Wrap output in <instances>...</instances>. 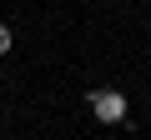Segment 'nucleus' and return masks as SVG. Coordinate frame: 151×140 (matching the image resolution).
I'll return each mask as SVG.
<instances>
[{
    "instance_id": "f257e3e1",
    "label": "nucleus",
    "mask_w": 151,
    "mask_h": 140,
    "mask_svg": "<svg viewBox=\"0 0 151 140\" xmlns=\"http://www.w3.org/2000/svg\"><path fill=\"white\" fill-rule=\"evenodd\" d=\"M86 105H91V115H96L101 125H121V120L131 115V100H126L121 90H91Z\"/></svg>"
},
{
    "instance_id": "f03ea898",
    "label": "nucleus",
    "mask_w": 151,
    "mask_h": 140,
    "mask_svg": "<svg viewBox=\"0 0 151 140\" xmlns=\"http://www.w3.org/2000/svg\"><path fill=\"white\" fill-rule=\"evenodd\" d=\"M10 45H15V30H10V25H0V55H5Z\"/></svg>"
}]
</instances>
